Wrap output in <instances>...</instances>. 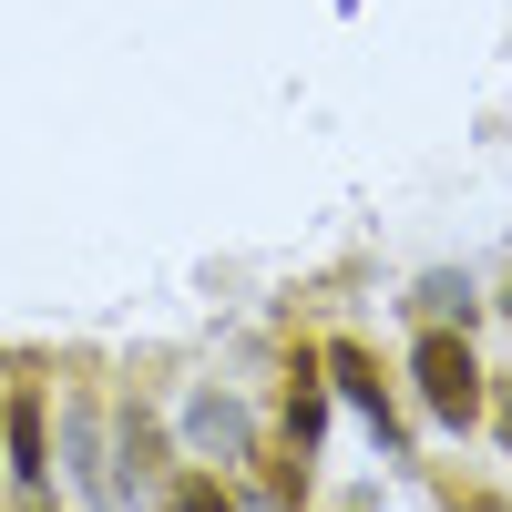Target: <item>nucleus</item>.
<instances>
[{
    "instance_id": "f257e3e1",
    "label": "nucleus",
    "mask_w": 512,
    "mask_h": 512,
    "mask_svg": "<svg viewBox=\"0 0 512 512\" xmlns=\"http://www.w3.org/2000/svg\"><path fill=\"white\" fill-rule=\"evenodd\" d=\"M420 390H431L441 420H472V349H451V338H420Z\"/></svg>"
},
{
    "instance_id": "f03ea898",
    "label": "nucleus",
    "mask_w": 512,
    "mask_h": 512,
    "mask_svg": "<svg viewBox=\"0 0 512 512\" xmlns=\"http://www.w3.org/2000/svg\"><path fill=\"white\" fill-rule=\"evenodd\" d=\"M11 472H21V482H41V420H31V410L11 420Z\"/></svg>"
},
{
    "instance_id": "7ed1b4c3",
    "label": "nucleus",
    "mask_w": 512,
    "mask_h": 512,
    "mask_svg": "<svg viewBox=\"0 0 512 512\" xmlns=\"http://www.w3.org/2000/svg\"><path fill=\"white\" fill-rule=\"evenodd\" d=\"M185 512H226V502H216V492H195V502H185Z\"/></svg>"
}]
</instances>
